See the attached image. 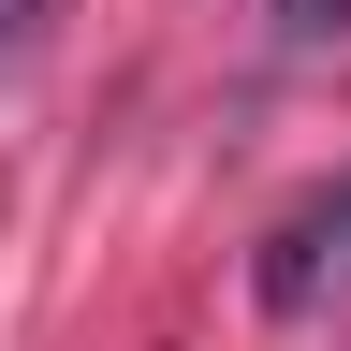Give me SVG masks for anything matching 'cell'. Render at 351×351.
I'll return each instance as SVG.
<instances>
[{"label": "cell", "mask_w": 351, "mask_h": 351, "mask_svg": "<svg viewBox=\"0 0 351 351\" xmlns=\"http://www.w3.org/2000/svg\"><path fill=\"white\" fill-rule=\"evenodd\" d=\"M249 293L278 307V322H307L322 293H351V176H337V191H307L278 234L249 249Z\"/></svg>", "instance_id": "cell-1"}, {"label": "cell", "mask_w": 351, "mask_h": 351, "mask_svg": "<svg viewBox=\"0 0 351 351\" xmlns=\"http://www.w3.org/2000/svg\"><path fill=\"white\" fill-rule=\"evenodd\" d=\"M351 29V0H278V44H337Z\"/></svg>", "instance_id": "cell-2"}, {"label": "cell", "mask_w": 351, "mask_h": 351, "mask_svg": "<svg viewBox=\"0 0 351 351\" xmlns=\"http://www.w3.org/2000/svg\"><path fill=\"white\" fill-rule=\"evenodd\" d=\"M29 15H44V0H0V44H29Z\"/></svg>", "instance_id": "cell-3"}]
</instances>
